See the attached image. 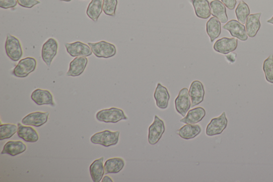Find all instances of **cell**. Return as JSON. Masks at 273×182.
Listing matches in <instances>:
<instances>
[{
  "label": "cell",
  "instance_id": "cell-15",
  "mask_svg": "<svg viewBox=\"0 0 273 182\" xmlns=\"http://www.w3.org/2000/svg\"><path fill=\"white\" fill-rule=\"evenodd\" d=\"M31 98L35 104L41 106L49 105L53 107L56 106L53 94L48 90L37 89L33 91Z\"/></svg>",
  "mask_w": 273,
  "mask_h": 182
},
{
  "label": "cell",
  "instance_id": "cell-22",
  "mask_svg": "<svg viewBox=\"0 0 273 182\" xmlns=\"http://www.w3.org/2000/svg\"><path fill=\"white\" fill-rule=\"evenodd\" d=\"M27 149L26 145L20 141H10L7 142L1 152V155L16 156L23 154Z\"/></svg>",
  "mask_w": 273,
  "mask_h": 182
},
{
  "label": "cell",
  "instance_id": "cell-34",
  "mask_svg": "<svg viewBox=\"0 0 273 182\" xmlns=\"http://www.w3.org/2000/svg\"><path fill=\"white\" fill-rule=\"evenodd\" d=\"M17 3V0H0V7L4 9L13 8Z\"/></svg>",
  "mask_w": 273,
  "mask_h": 182
},
{
  "label": "cell",
  "instance_id": "cell-9",
  "mask_svg": "<svg viewBox=\"0 0 273 182\" xmlns=\"http://www.w3.org/2000/svg\"><path fill=\"white\" fill-rule=\"evenodd\" d=\"M59 43L54 38H50L44 43L42 48L41 56L48 67H50L54 58L58 52Z\"/></svg>",
  "mask_w": 273,
  "mask_h": 182
},
{
  "label": "cell",
  "instance_id": "cell-35",
  "mask_svg": "<svg viewBox=\"0 0 273 182\" xmlns=\"http://www.w3.org/2000/svg\"><path fill=\"white\" fill-rule=\"evenodd\" d=\"M221 1L228 9L231 10L235 9L237 3L236 0H221Z\"/></svg>",
  "mask_w": 273,
  "mask_h": 182
},
{
  "label": "cell",
  "instance_id": "cell-18",
  "mask_svg": "<svg viewBox=\"0 0 273 182\" xmlns=\"http://www.w3.org/2000/svg\"><path fill=\"white\" fill-rule=\"evenodd\" d=\"M262 15L261 12L251 14L248 17L246 28L248 36L250 38H254L260 31L261 23L260 18Z\"/></svg>",
  "mask_w": 273,
  "mask_h": 182
},
{
  "label": "cell",
  "instance_id": "cell-26",
  "mask_svg": "<svg viewBox=\"0 0 273 182\" xmlns=\"http://www.w3.org/2000/svg\"><path fill=\"white\" fill-rule=\"evenodd\" d=\"M206 31L210 38L211 42H213L219 37L221 34V27L220 21L214 17H211L207 21Z\"/></svg>",
  "mask_w": 273,
  "mask_h": 182
},
{
  "label": "cell",
  "instance_id": "cell-2",
  "mask_svg": "<svg viewBox=\"0 0 273 182\" xmlns=\"http://www.w3.org/2000/svg\"><path fill=\"white\" fill-rule=\"evenodd\" d=\"M96 117L100 122L112 123H116L121 120L128 119L124 111L117 107L100 110L97 113Z\"/></svg>",
  "mask_w": 273,
  "mask_h": 182
},
{
  "label": "cell",
  "instance_id": "cell-30",
  "mask_svg": "<svg viewBox=\"0 0 273 182\" xmlns=\"http://www.w3.org/2000/svg\"><path fill=\"white\" fill-rule=\"evenodd\" d=\"M17 130L18 127L15 124H1L0 125V140L9 139L17 132Z\"/></svg>",
  "mask_w": 273,
  "mask_h": 182
},
{
  "label": "cell",
  "instance_id": "cell-19",
  "mask_svg": "<svg viewBox=\"0 0 273 182\" xmlns=\"http://www.w3.org/2000/svg\"><path fill=\"white\" fill-rule=\"evenodd\" d=\"M18 136L26 142L35 143L39 141V135L37 131L30 126L18 123Z\"/></svg>",
  "mask_w": 273,
  "mask_h": 182
},
{
  "label": "cell",
  "instance_id": "cell-7",
  "mask_svg": "<svg viewBox=\"0 0 273 182\" xmlns=\"http://www.w3.org/2000/svg\"><path fill=\"white\" fill-rule=\"evenodd\" d=\"M37 62L33 57H26L21 60L13 69L12 74L17 78L27 77L37 68Z\"/></svg>",
  "mask_w": 273,
  "mask_h": 182
},
{
  "label": "cell",
  "instance_id": "cell-36",
  "mask_svg": "<svg viewBox=\"0 0 273 182\" xmlns=\"http://www.w3.org/2000/svg\"><path fill=\"white\" fill-rule=\"evenodd\" d=\"M112 179L109 176H105L102 180V182H113Z\"/></svg>",
  "mask_w": 273,
  "mask_h": 182
},
{
  "label": "cell",
  "instance_id": "cell-37",
  "mask_svg": "<svg viewBox=\"0 0 273 182\" xmlns=\"http://www.w3.org/2000/svg\"><path fill=\"white\" fill-rule=\"evenodd\" d=\"M267 22L269 24L273 25V16L271 19L267 21Z\"/></svg>",
  "mask_w": 273,
  "mask_h": 182
},
{
  "label": "cell",
  "instance_id": "cell-28",
  "mask_svg": "<svg viewBox=\"0 0 273 182\" xmlns=\"http://www.w3.org/2000/svg\"><path fill=\"white\" fill-rule=\"evenodd\" d=\"M103 0H91L87 10V14L93 21H98L103 8Z\"/></svg>",
  "mask_w": 273,
  "mask_h": 182
},
{
  "label": "cell",
  "instance_id": "cell-24",
  "mask_svg": "<svg viewBox=\"0 0 273 182\" xmlns=\"http://www.w3.org/2000/svg\"><path fill=\"white\" fill-rule=\"evenodd\" d=\"M202 132V128L199 125L186 124L179 129L177 134L183 139L189 140L195 138Z\"/></svg>",
  "mask_w": 273,
  "mask_h": 182
},
{
  "label": "cell",
  "instance_id": "cell-20",
  "mask_svg": "<svg viewBox=\"0 0 273 182\" xmlns=\"http://www.w3.org/2000/svg\"><path fill=\"white\" fill-rule=\"evenodd\" d=\"M192 4L198 17L206 19L210 17L211 8L208 0H192Z\"/></svg>",
  "mask_w": 273,
  "mask_h": 182
},
{
  "label": "cell",
  "instance_id": "cell-1",
  "mask_svg": "<svg viewBox=\"0 0 273 182\" xmlns=\"http://www.w3.org/2000/svg\"><path fill=\"white\" fill-rule=\"evenodd\" d=\"M120 134V131L112 132L105 130L92 135L90 141L93 144L102 145L105 147L114 146L119 142Z\"/></svg>",
  "mask_w": 273,
  "mask_h": 182
},
{
  "label": "cell",
  "instance_id": "cell-27",
  "mask_svg": "<svg viewBox=\"0 0 273 182\" xmlns=\"http://www.w3.org/2000/svg\"><path fill=\"white\" fill-rule=\"evenodd\" d=\"M125 166V161L121 158L116 157L108 159L104 164L105 173H118L124 169Z\"/></svg>",
  "mask_w": 273,
  "mask_h": 182
},
{
  "label": "cell",
  "instance_id": "cell-31",
  "mask_svg": "<svg viewBox=\"0 0 273 182\" xmlns=\"http://www.w3.org/2000/svg\"><path fill=\"white\" fill-rule=\"evenodd\" d=\"M267 81L273 84V55H271L263 63V67Z\"/></svg>",
  "mask_w": 273,
  "mask_h": 182
},
{
  "label": "cell",
  "instance_id": "cell-10",
  "mask_svg": "<svg viewBox=\"0 0 273 182\" xmlns=\"http://www.w3.org/2000/svg\"><path fill=\"white\" fill-rule=\"evenodd\" d=\"M222 28L228 31L234 38L242 41H246L248 40V36L246 26L238 20H231L228 21Z\"/></svg>",
  "mask_w": 273,
  "mask_h": 182
},
{
  "label": "cell",
  "instance_id": "cell-32",
  "mask_svg": "<svg viewBox=\"0 0 273 182\" xmlns=\"http://www.w3.org/2000/svg\"><path fill=\"white\" fill-rule=\"evenodd\" d=\"M118 0H103V11L107 16H115L116 14Z\"/></svg>",
  "mask_w": 273,
  "mask_h": 182
},
{
  "label": "cell",
  "instance_id": "cell-12",
  "mask_svg": "<svg viewBox=\"0 0 273 182\" xmlns=\"http://www.w3.org/2000/svg\"><path fill=\"white\" fill-rule=\"evenodd\" d=\"M238 46V40L235 38H222L214 43L213 49L218 53L227 55L234 52Z\"/></svg>",
  "mask_w": 273,
  "mask_h": 182
},
{
  "label": "cell",
  "instance_id": "cell-8",
  "mask_svg": "<svg viewBox=\"0 0 273 182\" xmlns=\"http://www.w3.org/2000/svg\"><path fill=\"white\" fill-rule=\"evenodd\" d=\"M175 104L176 111L185 117L191 107V100L188 89L184 88L179 91Z\"/></svg>",
  "mask_w": 273,
  "mask_h": 182
},
{
  "label": "cell",
  "instance_id": "cell-38",
  "mask_svg": "<svg viewBox=\"0 0 273 182\" xmlns=\"http://www.w3.org/2000/svg\"><path fill=\"white\" fill-rule=\"evenodd\" d=\"M60 1H62V2H70L71 1V0H60Z\"/></svg>",
  "mask_w": 273,
  "mask_h": 182
},
{
  "label": "cell",
  "instance_id": "cell-4",
  "mask_svg": "<svg viewBox=\"0 0 273 182\" xmlns=\"http://www.w3.org/2000/svg\"><path fill=\"white\" fill-rule=\"evenodd\" d=\"M92 52L98 58H109L117 54V48L112 43L105 41L88 43Z\"/></svg>",
  "mask_w": 273,
  "mask_h": 182
},
{
  "label": "cell",
  "instance_id": "cell-13",
  "mask_svg": "<svg viewBox=\"0 0 273 182\" xmlns=\"http://www.w3.org/2000/svg\"><path fill=\"white\" fill-rule=\"evenodd\" d=\"M205 94V91L203 84L199 80L193 82L189 90L191 107H195L202 103L204 100Z\"/></svg>",
  "mask_w": 273,
  "mask_h": 182
},
{
  "label": "cell",
  "instance_id": "cell-25",
  "mask_svg": "<svg viewBox=\"0 0 273 182\" xmlns=\"http://www.w3.org/2000/svg\"><path fill=\"white\" fill-rule=\"evenodd\" d=\"M104 158L101 157L95 160L90 166V174L93 182H99L102 181L105 174L103 164Z\"/></svg>",
  "mask_w": 273,
  "mask_h": 182
},
{
  "label": "cell",
  "instance_id": "cell-5",
  "mask_svg": "<svg viewBox=\"0 0 273 182\" xmlns=\"http://www.w3.org/2000/svg\"><path fill=\"white\" fill-rule=\"evenodd\" d=\"M227 125L226 113L223 112L218 117L211 119L206 126L205 134L209 137L220 135L226 129Z\"/></svg>",
  "mask_w": 273,
  "mask_h": 182
},
{
  "label": "cell",
  "instance_id": "cell-11",
  "mask_svg": "<svg viewBox=\"0 0 273 182\" xmlns=\"http://www.w3.org/2000/svg\"><path fill=\"white\" fill-rule=\"evenodd\" d=\"M65 47L68 54L71 57H88L92 54L90 46L80 41L67 43Z\"/></svg>",
  "mask_w": 273,
  "mask_h": 182
},
{
  "label": "cell",
  "instance_id": "cell-21",
  "mask_svg": "<svg viewBox=\"0 0 273 182\" xmlns=\"http://www.w3.org/2000/svg\"><path fill=\"white\" fill-rule=\"evenodd\" d=\"M206 111L202 107H198L189 110L180 122L185 124H197L205 117Z\"/></svg>",
  "mask_w": 273,
  "mask_h": 182
},
{
  "label": "cell",
  "instance_id": "cell-33",
  "mask_svg": "<svg viewBox=\"0 0 273 182\" xmlns=\"http://www.w3.org/2000/svg\"><path fill=\"white\" fill-rule=\"evenodd\" d=\"M17 1L21 6L29 9L41 3L38 0H17Z\"/></svg>",
  "mask_w": 273,
  "mask_h": 182
},
{
  "label": "cell",
  "instance_id": "cell-16",
  "mask_svg": "<svg viewBox=\"0 0 273 182\" xmlns=\"http://www.w3.org/2000/svg\"><path fill=\"white\" fill-rule=\"evenodd\" d=\"M154 97L158 108L162 110H165L168 108L170 96L166 87L160 83H158L154 93Z\"/></svg>",
  "mask_w": 273,
  "mask_h": 182
},
{
  "label": "cell",
  "instance_id": "cell-3",
  "mask_svg": "<svg viewBox=\"0 0 273 182\" xmlns=\"http://www.w3.org/2000/svg\"><path fill=\"white\" fill-rule=\"evenodd\" d=\"M6 55L13 62H17L23 55V50L18 39L11 34L6 36L5 43Z\"/></svg>",
  "mask_w": 273,
  "mask_h": 182
},
{
  "label": "cell",
  "instance_id": "cell-29",
  "mask_svg": "<svg viewBox=\"0 0 273 182\" xmlns=\"http://www.w3.org/2000/svg\"><path fill=\"white\" fill-rule=\"evenodd\" d=\"M250 13L249 5L243 1H240L235 9L236 16L239 22L243 24H246Z\"/></svg>",
  "mask_w": 273,
  "mask_h": 182
},
{
  "label": "cell",
  "instance_id": "cell-23",
  "mask_svg": "<svg viewBox=\"0 0 273 182\" xmlns=\"http://www.w3.org/2000/svg\"><path fill=\"white\" fill-rule=\"evenodd\" d=\"M212 15L217 18L221 23H227L228 18L226 6L219 0H213L210 3Z\"/></svg>",
  "mask_w": 273,
  "mask_h": 182
},
{
  "label": "cell",
  "instance_id": "cell-6",
  "mask_svg": "<svg viewBox=\"0 0 273 182\" xmlns=\"http://www.w3.org/2000/svg\"><path fill=\"white\" fill-rule=\"evenodd\" d=\"M166 130L164 122L157 115L154 116L152 124L149 127L148 142L150 145H154L161 140Z\"/></svg>",
  "mask_w": 273,
  "mask_h": 182
},
{
  "label": "cell",
  "instance_id": "cell-14",
  "mask_svg": "<svg viewBox=\"0 0 273 182\" xmlns=\"http://www.w3.org/2000/svg\"><path fill=\"white\" fill-rule=\"evenodd\" d=\"M49 114V112L31 113L26 115L21 120V122L26 126H32L36 127H41L48 122Z\"/></svg>",
  "mask_w": 273,
  "mask_h": 182
},
{
  "label": "cell",
  "instance_id": "cell-17",
  "mask_svg": "<svg viewBox=\"0 0 273 182\" xmlns=\"http://www.w3.org/2000/svg\"><path fill=\"white\" fill-rule=\"evenodd\" d=\"M88 62L86 57H76L69 64V68L67 75L68 77H76L81 75L84 71Z\"/></svg>",
  "mask_w": 273,
  "mask_h": 182
}]
</instances>
